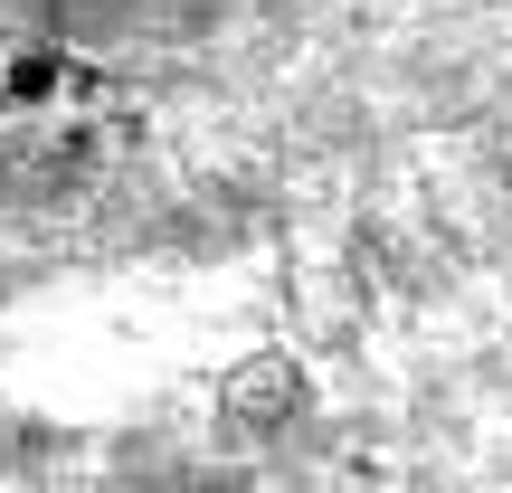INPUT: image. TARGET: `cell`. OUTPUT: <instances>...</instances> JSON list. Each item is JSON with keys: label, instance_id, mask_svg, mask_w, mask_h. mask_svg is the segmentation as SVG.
<instances>
[{"label": "cell", "instance_id": "1", "mask_svg": "<svg viewBox=\"0 0 512 493\" xmlns=\"http://www.w3.org/2000/svg\"><path fill=\"white\" fill-rule=\"evenodd\" d=\"M19 10L48 38H86V48H190L256 19H294L313 0H19Z\"/></svg>", "mask_w": 512, "mask_h": 493}, {"label": "cell", "instance_id": "2", "mask_svg": "<svg viewBox=\"0 0 512 493\" xmlns=\"http://www.w3.org/2000/svg\"><path fill=\"white\" fill-rule=\"evenodd\" d=\"M219 408H228L238 427H294V418L313 408V380H304V361H294V351H256V361L228 370Z\"/></svg>", "mask_w": 512, "mask_h": 493}, {"label": "cell", "instance_id": "3", "mask_svg": "<svg viewBox=\"0 0 512 493\" xmlns=\"http://www.w3.org/2000/svg\"><path fill=\"white\" fill-rule=\"evenodd\" d=\"M57 86H67V38H29V48L0 67V105H10V114L57 105Z\"/></svg>", "mask_w": 512, "mask_h": 493}]
</instances>
